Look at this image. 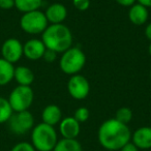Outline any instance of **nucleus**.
Instances as JSON below:
<instances>
[{
    "mask_svg": "<svg viewBox=\"0 0 151 151\" xmlns=\"http://www.w3.org/2000/svg\"><path fill=\"white\" fill-rule=\"evenodd\" d=\"M97 139L101 147L109 151H118L132 140V132L127 124L121 123L115 118L108 119L101 124Z\"/></svg>",
    "mask_w": 151,
    "mask_h": 151,
    "instance_id": "f257e3e1",
    "label": "nucleus"
},
{
    "mask_svg": "<svg viewBox=\"0 0 151 151\" xmlns=\"http://www.w3.org/2000/svg\"><path fill=\"white\" fill-rule=\"evenodd\" d=\"M42 42L46 49L62 54L73 45V34L67 26L61 24H50L42 33Z\"/></svg>",
    "mask_w": 151,
    "mask_h": 151,
    "instance_id": "f03ea898",
    "label": "nucleus"
},
{
    "mask_svg": "<svg viewBox=\"0 0 151 151\" xmlns=\"http://www.w3.org/2000/svg\"><path fill=\"white\" fill-rule=\"evenodd\" d=\"M58 142L54 126L44 122L33 126L31 130V144L36 151H53Z\"/></svg>",
    "mask_w": 151,
    "mask_h": 151,
    "instance_id": "7ed1b4c3",
    "label": "nucleus"
},
{
    "mask_svg": "<svg viewBox=\"0 0 151 151\" xmlns=\"http://www.w3.org/2000/svg\"><path fill=\"white\" fill-rule=\"evenodd\" d=\"M86 63V55L77 47H70L68 50L62 53L59 60L60 69L64 73L73 76L79 73L83 69Z\"/></svg>",
    "mask_w": 151,
    "mask_h": 151,
    "instance_id": "20e7f679",
    "label": "nucleus"
},
{
    "mask_svg": "<svg viewBox=\"0 0 151 151\" xmlns=\"http://www.w3.org/2000/svg\"><path fill=\"white\" fill-rule=\"evenodd\" d=\"M49 26V22L44 12L33 11L25 13L20 19V27L24 32L31 35L42 34Z\"/></svg>",
    "mask_w": 151,
    "mask_h": 151,
    "instance_id": "39448f33",
    "label": "nucleus"
},
{
    "mask_svg": "<svg viewBox=\"0 0 151 151\" xmlns=\"http://www.w3.org/2000/svg\"><path fill=\"white\" fill-rule=\"evenodd\" d=\"M7 99L14 112L27 111L33 103L34 92L31 86L18 85L12 90Z\"/></svg>",
    "mask_w": 151,
    "mask_h": 151,
    "instance_id": "423d86ee",
    "label": "nucleus"
},
{
    "mask_svg": "<svg viewBox=\"0 0 151 151\" xmlns=\"http://www.w3.org/2000/svg\"><path fill=\"white\" fill-rule=\"evenodd\" d=\"M9 128L13 134L21 136L32 130L34 126V117L29 110L21 112H14L7 121Z\"/></svg>",
    "mask_w": 151,
    "mask_h": 151,
    "instance_id": "0eeeda50",
    "label": "nucleus"
},
{
    "mask_svg": "<svg viewBox=\"0 0 151 151\" xmlns=\"http://www.w3.org/2000/svg\"><path fill=\"white\" fill-rule=\"evenodd\" d=\"M67 91L73 99L81 101L86 99L90 92L89 81L80 73L71 76L67 82Z\"/></svg>",
    "mask_w": 151,
    "mask_h": 151,
    "instance_id": "6e6552de",
    "label": "nucleus"
},
{
    "mask_svg": "<svg viewBox=\"0 0 151 151\" xmlns=\"http://www.w3.org/2000/svg\"><path fill=\"white\" fill-rule=\"evenodd\" d=\"M23 56V44L18 38L11 37L1 46V57L11 63H17Z\"/></svg>",
    "mask_w": 151,
    "mask_h": 151,
    "instance_id": "1a4fd4ad",
    "label": "nucleus"
},
{
    "mask_svg": "<svg viewBox=\"0 0 151 151\" xmlns=\"http://www.w3.org/2000/svg\"><path fill=\"white\" fill-rule=\"evenodd\" d=\"M46 46L42 40L38 38H30L23 45V56H25L28 60H40L44 56Z\"/></svg>",
    "mask_w": 151,
    "mask_h": 151,
    "instance_id": "9d476101",
    "label": "nucleus"
},
{
    "mask_svg": "<svg viewBox=\"0 0 151 151\" xmlns=\"http://www.w3.org/2000/svg\"><path fill=\"white\" fill-rule=\"evenodd\" d=\"M80 122L75 117L62 118L59 122V132L64 139H77L80 134Z\"/></svg>",
    "mask_w": 151,
    "mask_h": 151,
    "instance_id": "9b49d317",
    "label": "nucleus"
},
{
    "mask_svg": "<svg viewBox=\"0 0 151 151\" xmlns=\"http://www.w3.org/2000/svg\"><path fill=\"white\" fill-rule=\"evenodd\" d=\"M45 15L50 24H61L67 17V9L61 3H53L47 7Z\"/></svg>",
    "mask_w": 151,
    "mask_h": 151,
    "instance_id": "f8f14e48",
    "label": "nucleus"
},
{
    "mask_svg": "<svg viewBox=\"0 0 151 151\" xmlns=\"http://www.w3.org/2000/svg\"><path fill=\"white\" fill-rule=\"evenodd\" d=\"M132 142L139 149L151 148V127L150 126H142L139 127L136 132L132 134Z\"/></svg>",
    "mask_w": 151,
    "mask_h": 151,
    "instance_id": "ddd939ff",
    "label": "nucleus"
},
{
    "mask_svg": "<svg viewBox=\"0 0 151 151\" xmlns=\"http://www.w3.org/2000/svg\"><path fill=\"white\" fill-rule=\"evenodd\" d=\"M128 18H129V21L132 22L134 25H136V26L144 25L149 18L148 9H147L146 6H144V5L136 2L134 4H132V6H129Z\"/></svg>",
    "mask_w": 151,
    "mask_h": 151,
    "instance_id": "4468645a",
    "label": "nucleus"
},
{
    "mask_svg": "<svg viewBox=\"0 0 151 151\" xmlns=\"http://www.w3.org/2000/svg\"><path fill=\"white\" fill-rule=\"evenodd\" d=\"M62 119V112L57 105H49L42 112V120L44 123L55 126Z\"/></svg>",
    "mask_w": 151,
    "mask_h": 151,
    "instance_id": "2eb2a0df",
    "label": "nucleus"
},
{
    "mask_svg": "<svg viewBox=\"0 0 151 151\" xmlns=\"http://www.w3.org/2000/svg\"><path fill=\"white\" fill-rule=\"evenodd\" d=\"M14 80L18 83V85L31 86V84L34 82V73L29 67L20 65V66L15 67Z\"/></svg>",
    "mask_w": 151,
    "mask_h": 151,
    "instance_id": "dca6fc26",
    "label": "nucleus"
},
{
    "mask_svg": "<svg viewBox=\"0 0 151 151\" xmlns=\"http://www.w3.org/2000/svg\"><path fill=\"white\" fill-rule=\"evenodd\" d=\"M15 66L2 57H0V87L6 86L14 80Z\"/></svg>",
    "mask_w": 151,
    "mask_h": 151,
    "instance_id": "f3484780",
    "label": "nucleus"
},
{
    "mask_svg": "<svg viewBox=\"0 0 151 151\" xmlns=\"http://www.w3.org/2000/svg\"><path fill=\"white\" fill-rule=\"evenodd\" d=\"M53 151H83V148L77 139L62 138L58 140Z\"/></svg>",
    "mask_w": 151,
    "mask_h": 151,
    "instance_id": "a211bd4d",
    "label": "nucleus"
},
{
    "mask_svg": "<svg viewBox=\"0 0 151 151\" xmlns=\"http://www.w3.org/2000/svg\"><path fill=\"white\" fill-rule=\"evenodd\" d=\"M42 5V0H15V7L22 14L37 11Z\"/></svg>",
    "mask_w": 151,
    "mask_h": 151,
    "instance_id": "6ab92c4d",
    "label": "nucleus"
},
{
    "mask_svg": "<svg viewBox=\"0 0 151 151\" xmlns=\"http://www.w3.org/2000/svg\"><path fill=\"white\" fill-rule=\"evenodd\" d=\"M14 111L9 103V99L0 96V124L9 121Z\"/></svg>",
    "mask_w": 151,
    "mask_h": 151,
    "instance_id": "aec40b11",
    "label": "nucleus"
},
{
    "mask_svg": "<svg viewBox=\"0 0 151 151\" xmlns=\"http://www.w3.org/2000/svg\"><path fill=\"white\" fill-rule=\"evenodd\" d=\"M115 119L120 121L121 123L128 124L132 119V109L127 107H122L116 111L115 114Z\"/></svg>",
    "mask_w": 151,
    "mask_h": 151,
    "instance_id": "412c9836",
    "label": "nucleus"
},
{
    "mask_svg": "<svg viewBox=\"0 0 151 151\" xmlns=\"http://www.w3.org/2000/svg\"><path fill=\"white\" fill-rule=\"evenodd\" d=\"M89 116H90V112H89V110L86 107H80L79 109L76 110L75 114H73V117L78 120L80 123L87 121L89 119Z\"/></svg>",
    "mask_w": 151,
    "mask_h": 151,
    "instance_id": "4be33fe9",
    "label": "nucleus"
},
{
    "mask_svg": "<svg viewBox=\"0 0 151 151\" xmlns=\"http://www.w3.org/2000/svg\"><path fill=\"white\" fill-rule=\"evenodd\" d=\"M11 151H36L34 149V147L32 146L31 143L28 142H20L18 144H16L13 148L11 149Z\"/></svg>",
    "mask_w": 151,
    "mask_h": 151,
    "instance_id": "5701e85b",
    "label": "nucleus"
},
{
    "mask_svg": "<svg viewBox=\"0 0 151 151\" xmlns=\"http://www.w3.org/2000/svg\"><path fill=\"white\" fill-rule=\"evenodd\" d=\"M73 4L80 12H85L90 6V0H73Z\"/></svg>",
    "mask_w": 151,
    "mask_h": 151,
    "instance_id": "b1692460",
    "label": "nucleus"
},
{
    "mask_svg": "<svg viewBox=\"0 0 151 151\" xmlns=\"http://www.w3.org/2000/svg\"><path fill=\"white\" fill-rule=\"evenodd\" d=\"M57 55H58V53L54 52V51L52 50H49V49H46V51H45L44 53V56H42V59H44L46 62H54L55 60L57 59Z\"/></svg>",
    "mask_w": 151,
    "mask_h": 151,
    "instance_id": "393cba45",
    "label": "nucleus"
},
{
    "mask_svg": "<svg viewBox=\"0 0 151 151\" xmlns=\"http://www.w3.org/2000/svg\"><path fill=\"white\" fill-rule=\"evenodd\" d=\"M15 7V0H0V9L9 11Z\"/></svg>",
    "mask_w": 151,
    "mask_h": 151,
    "instance_id": "a878e982",
    "label": "nucleus"
},
{
    "mask_svg": "<svg viewBox=\"0 0 151 151\" xmlns=\"http://www.w3.org/2000/svg\"><path fill=\"white\" fill-rule=\"evenodd\" d=\"M119 151H139V148L132 142H128L123 147H121Z\"/></svg>",
    "mask_w": 151,
    "mask_h": 151,
    "instance_id": "bb28decb",
    "label": "nucleus"
},
{
    "mask_svg": "<svg viewBox=\"0 0 151 151\" xmlns=\"http://www.w3.org/2000/svg\"><path fill=\"white\" fill-rule=\"evenodd\" d=\"M116 2L118 3L121 6H125V7H129L132 4L137 2V0H115Z\"/></svg>",
    "mask_w": 151,
    "mask_h": 151,
    "instance_id": "cd10ccee",
    "label": "nucleus"
},
{
    "mask_svg": "<svg viewBox=\"0 0 151 151\" xmlns=\"http://www.w3.org/2000/svg\"><path fill=\"white\" fill-rule=\"evenodd\" d=\"M145 35L151 42V23H149L145 28Z\"/></svg>",
    "mask_w": 151,
    "mask_h": 151,
    "instance_id": "c85d7f7f",
    "label": "nucleus"
},
{
    "mask_svg": "<svg viewBox=\"0 0 151 151\" xmlns=\"http://www.w3.org/2000/svg\"><path fill=\"white\" fill-rule=\"evenodd\" d=\"M137 2L144 5V6H146L147 9L151 7V0H137Z\"/></svg>",
    "mask_w": 151,
    "mask_h": 151,
    "instance_id": "c756f323",
    "label": "nucleus"
},
{
    "mask_svg": "<svg viewBox=\"0 0 151 151\" xmlns=\"http://www.w3.org/2000/svg\"><path fill=\"white\" fill-rule=\"evenodd\" d=\"M148 52H149V55L151 56V42H150V45H149V47H148Z\"/></svg>",
    "mask_w": 151,
    "mask_h": 151,
    "instance_id": "7c9ffc66",
    "label": "nucleus"
},
{
    "mask_svg": "<svg viewBox=\"0 0 151 151\" xmlns=\"http://www.w3.org/2000/svg\"><path fill=\"white\" fill-rule=\"evenodd\" d=\"M150 80H151V69H150Z\"/></svg>",
    "mask_w": 151,
    "mask_h": 151,
    "instance_id": "2f4dec72",
    "label": "nucleus"
}]
</instances>
